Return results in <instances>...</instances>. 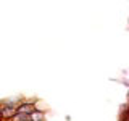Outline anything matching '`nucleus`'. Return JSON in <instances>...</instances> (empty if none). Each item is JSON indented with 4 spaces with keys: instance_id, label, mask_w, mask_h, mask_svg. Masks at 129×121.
Masks as SVG:
<instances>
[{
    "instance_id": "f257e3e1",
    "label": "nucleus",
    "mask_w": 129,
    "mask_h": 121,
    "mask_svg": "<svg viewBox=\"0 0 129 121\" xmlns=\"http://www.w3.org/2000/svg\"><path fill=\"white\" fill-rule=\"evenodd\" d=\"M36 108H37V107H36V100H23V99H21V102L16 105V110H15V111L31 115V113L34 111Z\"/></svg>"
},
{
    "instance_id": "f03ea898",
    "label": "nucleus",
    "mask_w": 129,
    "mask_h": 121,
    "mask_svg": "<svg viewBox=\"0 0 129 121\" xmlns=\"http://www.w3.org/2000/svg\"><path fill=\"white\" fill-rule=\"evenodd\" d=\"M15 110H16L15 105H11V103L5 102V100H2V102H0V119H11Z\"/></svg>"
},
{
    "instance_id": "7ed1b4c3",
    "label": "nucleus",
    "mask_w": 129,
    "mask_h": 121,
    "mask_svg": "<svg viewBox=\"0 0 129 121\" xmlns=\"http://www.w3.org/2000/svg\"><path fill=\"white\" fill-rule=\"evenodd\" d=\"M44 118H45V111L37 110V108H36V110L29 115V121H31V119H44Z\"/></svg>"
},
{
    "instance_id": "20e7f679",
    "label": "nucleus",
    "mask_w": 129,
    "mask_h": 121,
    "mask_svg": "<svg viewBox=\"0 0 129 121\" xmlns=\"http://www.w3.org/2000/svg\"><path fill=\"white\" fill-rule=\"evenodd\" d=\"M11 121H29V115H26V113H18L15 111L13 116H11Z\"/></svg>"
}]
</instances>
